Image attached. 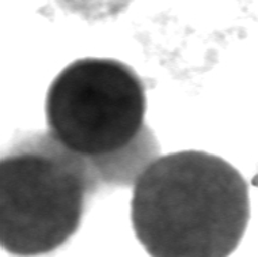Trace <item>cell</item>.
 I'll return each instance as SVG.
<instances>
[{
  "instance_id": "6da1fadb",
  "label": "cell",
  "mask_w": 258,
  "mask_h": 257,
  "mask_svg": "<svg viewBox=\"0 0 258 257\" xmlns=\"http://www.w3.org/2000/svg\"><path fill=\"white\" fill-rule=\"evenodd\" d=\"M131 221L151 257H228L250 219L249 184L205 151L156 157L134 182Z\"/></svg>"
},
{
  "instance_id": "7a4b0ae2",
  "label": "cell",
  "mask_w": 258,
  "mask_h": 257,
  "mask_svg": "<svg viewBox=\"0 0 258 257\" xmlns=\"http://www.w3.org/2000/svg\"><path fill=\"white\" fill-rule=\"evenodd\" d=\"M146 86L134 68L110 58L70 63L45 99L48 132L94 164L103 185H126L158 156L146 124Z\"/></svg>"
},
{
  "instance_id": "3957f363",
  "label": "cell",
  "mask_w": 258,
  "mask_h": 257,
  "mask_svg": "<svg viewBox=\"0 0 258 257\" xmlns=\"http://www.w3.org/2000/svg\"><path fill=\"white\" fill-rule=\"evenodd\" d=\"M103 185L94 164L48 131L29 133L0 160V244L10 254L54 252L79 229Z\"/></svg>"
}]
</instances>
